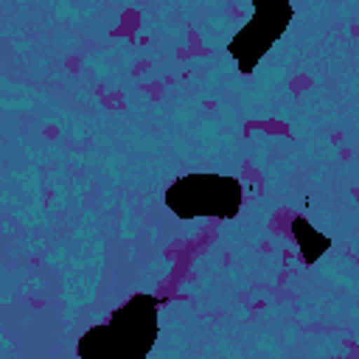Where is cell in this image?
Segmentation results:
<instances>
[{
	"mask_svg": "<svg viewBox=\"0 0 359 359\" xmlns=\"http://www.w3.org/2000/svg\"><path fill=\"white\" fill-rule=\"evenodd\" d=\"M157 334V303L151 297H135L129 300L115 317L95 328L87 331L79 353L93 356V359H132L143 356Z\"/></svg>",
	"mask_w": 359,
	"mask_h": 359,
	"instance_id": "6da1fadb",
	"label": "cell"
},
{
	"mask_svg": "<svg viewBox=\"0 0 359 359\" xmlns=\"http://www.w3.org/2000/svg\"><path fill=\"white\" fill-rule=\"evenodd\" d=\"M165 202L177 216H233L241 202V188L230 177L191 174L168 188Z\"/></svg>",
	"mask_w": 359,
	"mask_h": 359,
	"instance_id": "7a4b0ae2",
	"label": "cell"
},
{
	"mask_svg": "<svg viewBox=\"0 0 359 359\" xmlns=\"http://www.w3.org/2000/svg\"><path fill=\"white\" fill-rule=\"evenodd\" d=\"M289 20H292L289 0H255L252 20L241 28V34L230 45V53L236 56L238 67L252 70V65L264 56V50L286 31Z\"/></svg>",
	"mask_w": 359,
	"mask_h": 359,
	"instance_id": "3957f363",
	"label": "cell"
}]
</instances>
